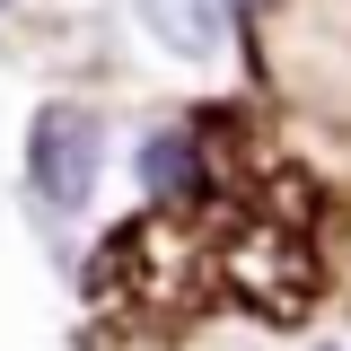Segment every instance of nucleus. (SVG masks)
<instances>
[{
	"mask_svg": "<svg viewBox=\"0 0 351 351\" xmlns=\"http://www.w3.org/2000/svg\"><path fill=\"white\" fill-rule=\"evenodd\" d=\"M237 9H263V0H237Z\"/></svg>",
	"mask_w": 351,
	"mask_h": 351,
	"instance_id": "obj_5",
	"label": "nucleus"
},
{
	"mask_svg": "<svg viewBox=\"0 0 351 351\" xmlns=\"http://www.w3.org/2000/svg\"><path fill=\"white\" fill-rule=\"evenodd\" d=\"M325 351H334V343H325Z\"/></svg>",
	"mask_w": 351,
	"mask_h": 351,
	"instance_id": "obj_7",
	"label": "nucleus"
},
{
	"mask_svg": "<svg viewBox=\"0 0 351 351\" xmlns=\"http://www.w3.org/2000/svg\"><path fill=\"white\" fill-rule=\"evenodd\" d=\"M132 9H141V27L167 44L176 62H211L228 44V0H132Z\"/></svg>",
	"mask_w": 351,
	"mask_h": 351,
	"instance_id": "obj_4",
	"label": "nucleus"
},
{
	"mask_svg": "<svg viewBox=\"0 0 351 351\" xmlns=\"http://www.w3.org/2000/svg\"><path fill=\"white\" fill-rule=\"evenodd\" d=\"M211 272L228 281V299H237V307H255L263 325H299L307 307H316V290H325V255H316V237H307L290 211H263V202H246V211L228 219Z\"/></svg>",
	"mask_w": 351,
	"mask_h": 351,
	"instance_id": "obj_1",
	"label": "nucleus"
},
{
	"mask_svg": "<svg viewBox=\"0 0 351 351\" xmlns=\"http://www.w3.org/2000/svg\"><path fill=\"white\" fill-rule=\"evenodd\" d=\"M141 184H149V202H167V211H202V202H211V114L149 132V141H141Z\"/></svg>",
	"mask_w": 351,
	"mask_h": 351,
	"instance_id": "obj_3",
	"label": "nucleus"
},
{
	"mask_svg": "<svg viewBox=\"0 0 351 351\" xmlns=\"http://www.w3.org/2000/svg\"><path fill=\"white\" fill-rule=\"evenodd\" d=\"M0 9H9V0H0Z\"/></svg>",
	"mask_w": 351,
	"mask_h": 351,
	"instance_id": "obj_6",
	"label": "nucleus"
},
{
	"mask_svg": "<svg viewBox=\"0 0 351 351\" xmlns=\"http://www.w3.org/2000/svg\"><path fill=\"white\" fill-rule=\"evenodd\" d=\"M97 167H106V123L88 106H71V97L36 106V123H27V193L44 211H88Z\"/></svg>",
	"mask_w": 351,
	"mask_h": 351,
	"instance_id": "obj_2",
	"label": "nucleus"
}]
</instances>
